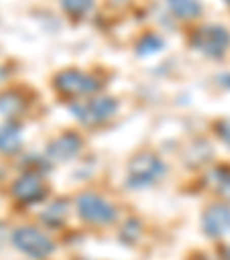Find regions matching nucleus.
<instances>
[{
  "instance_id": "7",
  "label": "nucleus",
  "mask_w": 230,
  "mask_h": 260,
  "mask_svg": "<svg viewBox=\"0 0 230 260\" xmlns=\"http://www.w3.org/2000/svg\"><path fill=\"white\" fill-rule=\"evenodd\" d=\"M81 150H83V138L76 132H62L46 145V157L51 161L64 164V161H72L74 157H79Z\"/></svg>"
},
{
  "instance_id": "20",
  "label": "nucleus",
  "mask_w": 230,
  "mask_h": 260,
  "mask_svg": "<svg viewBox=\"0 0 230 260\" xmlns=\"http://www.w3.org/2000/svg\"><path fill=\"white\" fill-rule=\"evenodd\" d=\"M225 3H228V5H230V0H225Z\"/></svg>"
},
{
  "instance_id": "12",
  "label": "nucleus",
  "mask_w": 230,
  "mask_h": 260,
  "mask_svg": "<svg viewBox=\"0 0 230 260\" xmlns=\"http://www.w3.org/2000/svg\"><path fill=\"white\" fill-rule=\"evenodd\" d=\"M60 7L64 10V14H69L72 19H85L92 12L94 0H60Z\"/></svg>"
},
{
  "instance_id": "19",
  "label": "nucleus",
  "mask_w": 230,
  "mask_h": 260,
  "mask_svg": "<svg viewBox=\"0 0 230 260\" xmlns=\"http://www.w3.org/2000/svg\"><path fill=\"white\" fill-rule=\"evenodd\" d=\"M221 81H223V85H225V88H230V74H228V79H221Z\"/></svg>"
},
{
  "instance_id": "14",
  "label": "nucleus",
  "mask_w": 230,
  "mask_h": 260,
  "mask_svg": "<svg viewBox=\"0 0 230 260\" xmlns=\"http://www.w3.org/2000/svg\"><path fill=\"white\" fill-rule=\"evenodd\" d=\"M21 111H23V99L19 97V94L14 92H5L3 97H0V113L3 115H19Z\"/></svg>"
},
{
  "instance_id": "2",
  "label": "nucleus",
  "mask_w": 230,
  "mask_h": 260,
  "mask_svg": "<svg viewBox=\"0 0 230 260\" xmlns=\"http://www.w3.org/2000/svg\"><path fill=\"white\" fill-rule=\"evenodd\" d=\"M168 166L154 152H138L132 157L127 168V187L129 189H147L166 177Z\"/></svg>"
},
{
  "instance_id": "15",
  "label": "nucleus",
  "mask_w": 230,
  "mask_h": 260,
  "mask_svg": "<svg viewBox=\"0 0 230 260\" xmlns=\"http://www.w3.org/2000/svg\"><path fill=\"white\" fill-rule=\"evenodd\" d=\"M163 49V40L159 37V35H145L143 40H138L136 44V53L138 55H152L157 53V51Z\"/></svg>"
},
{
  "instance_id": "11",
  "label": "nucleus",
  "mask_w": 230,
  "mask_h": 260,
  "mask_svg": "<svg viewBox=\"0 0 230 260\" xmlns=\"http://www.w3.org/2000/svg\"><path fill=\"white\" fill-rule=\"evenodd\" d=\"M168 10L177 16V19H198L203 14V5L198 0H166Z\"/></svg>"
},
{
  "instance_id": "8",
  "label": "nucleus",
  "mask_w": 230,
  "mask_h": 260,
  "mask_svg": "<svg viewBox=\"0 0 230 260\" xmlns=\"http://www.w3.org/2000/svg\"><path fill=\"white\" fill-rule=\"evenodd\" d=\"M46 184L37 173H23L19 180L12 184V196L16 198L23 205H32V203H40L46 198Z\"/></svg>"
},
{
  "instance_id": "17",
  "label": "nucleus",
  "mask_w": 230,
  "mask_h": 260,
  "mask_svg": "<svg viewBox=\"0 0 230 260\" xmlns=\"http://www.w3.org/2000/svg\"><path fill=\"white\" fill-rule=\"evenodd\" d=\"M214 129H216V136H219L225 145H230V118L228 120H219V122L214 124Z\"/></svg>"
},
{
  "instance_id": "16",
  "label": "nucleus",
  "mask_w": 230,
  "mask_h": 260,
  "mask_svg": "<svg viewBox=\"0 0 230 260\" xmlns=\"http://www.w3.org/2000/svg\"><path fill=\"white\" fill-rule=\"evenodd\" d=\"M64 216H67V203H55V205H49L46 207V212H44V216L42 219L49 223V226H60L64 221Z\"/></svg>"
},
{
  "instance_id": "3",
  "label": "nucleus",
  "mask_w": 230,
  "mask_h": 260,
  "mask_svg": "<svg viewBox=\"0 0 230 260\" xmlns=\"http://www.w3.org/2000/svg\"><path fill=\"white\" fill-rule=\"evenodd\" d=\"M53 88H55V92L67 99H88L92 94H97L102 83L94 79L92 74L83 72V69H76V67H69L53 76Z\"/></svg>"
},
{
  "instance_id": "4",
  "label": "nucleus",
  "mask_w": 230,
  "mask_h": 260,
  "mask_svg": "<svg viewBox=\"0 0 230 260\" xmlns=\"http://www.w3.org/2000/svg\"><path fill=\"white\" fill-rule=\"evenodd\" d=\"M191 49L198 51L201 55L212 60H221L225 51L230 49V32L219 23H205L198 25L191 32Z\"/></svg>"
},
{
  "instance_id": "6",
  "label": "nucleus",
  "mask_w": 230,
  "mask_h": 260,
  "mask_svg": "<svg viewBox=\"0 0 230 260\" xmlns=\"http://www.w3.org/2000/svg\"><path fill=\"white\" fill-rule=\"evenodd\" d=\"M76 212L90 226H111L118 219V210L111 201L92 191H85L76 198Z\"/></svg>"
},
{
  "instance_id": "1",
  "label": "nucleus",
  "mask_w": 230,
  "mask_h": 260,
  "mask_svg": "<svg viewBox=\"0 0 230 260\" xmlns=\"http://www.w3.org/2000/svg\"><path fill=\"white\" fill-rule=\"evenodd\" d=\"M69 111L85 127H97V124H104L118 115L120 102L115 97H111V94H92L88 99L69 104Z\"/></svg>"
},
{
  "instance_id": "13",
  "label": "nucleus",
  "mask_w": 230,
  "mask_h": 260,
  "mask_svg": "<svg viewBox=\"0 0 230 260\" xmlns=\"http://www.w3.org/2000/svg\"><path fill=\"white\" fill-rule=\"evenodd\" d=\"M212 187L219 196H223L225 201H230V168L219 166L212 171Z\"/></svg>"
},
{
  "instance_id": "10",
  "label": "nucleus",
  "mask_w": 230,
  "mask_h": 260,
  "mask_svg": "<svg viewBox=\"0 0 230 260\" xmlns=\"http://www.w3.org/2000/svg\"><path fill=\"white\" fill-rule=\"evenodd\" d=\"M23 145V134L16 122H5L0 127V154H16Z\"/></svg>"
},
{
  "instance_id": "9",
  "label": "nucleus",
  "mask_w": 230,
  "mask_h": 260,
  "mask_svg": "<svg viewBox=\"0 0 230 260\" xmlns=\"http://www.w3.org/2000/svg\"><path fill=\"white\" fill-rule=\"evenodd\" d=\"M203 231L210 237H223L230 233V205L225 203H212L203 212Z\"/></svg>"
},
{
  "instance_id": "18",
  "label": "nucleus",
  "mask_w": 230,
  "mask_h": 260,
  "mask_svg": "<svg viewBox=\"0 0 230 260\" xmlns=\"http://www.w3.org/2000/svg\"><path fill=\"white\" fill-rule=\"evenodd\" d=\"M223 253H225V260H230V246H225Z\"/></svg>"
},
{
  "instance_id": "5",
  "label": "nucleus",
  "mask_w": 230,
  "mask_h": 260,
  "mask_svg": "<svg viewBox=\"0 0 230 260\" xmlns=\"http://www.w3.org/2000/svg\"><path fill=\"white\" fill-rule=\"evenodd\" d=\"M12 244L14 249H19L23 255L32 260H44L49 255H53L55 244L44 231L35 226H21L12 233Z\"/></svg>"
}]
</instances>
